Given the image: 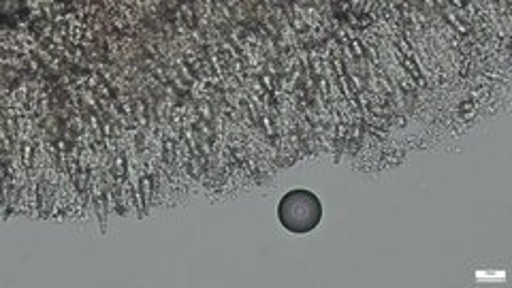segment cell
<instances>
[{
    "instance_id": "1",
    "label": "cell",
    "mask_w": 512,
    "mask_h": 288,
    "mask_svg": "<svg viewBox=\"0 0 512 288\" xmlns=\"http://www.w3.org/2000/svg\"><path fill=\"white\" fill-rule=\"evenodd\" d=\"M278 214L286 231L310 233L316 229L320 218H323V207H320V201L310 190L297 188L284 195L278 207Z\"/></svg>"
}]
</instances>
